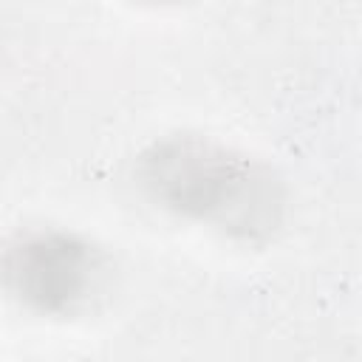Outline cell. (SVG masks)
Instances as JSON below:
<instances>
[{"instance_id": "1", "label": "cell", "mask_w": 362, "mask_h": 362, "mask_svg": "<svg viewBox=\"0 0 362 362\" xmlns=\"http://www.w3.org/2000/svg\"><path fill=\"white\" fill-rule=\"evenodd\" d=\"M136 175L164 209L243 240H263L283 221L286 189L280 175L206 136L184 133L153 141L139 156Z\"/></svg>"}, {"instance_id": "2", "label": "cell", "mask_w": 362, "mask_h": 362, "mask_svg": "<svg viewBox=\"0 0 362 362\" xmlns=\"http://www.w3.org/2000/svg\"><path fill=\"white\" fill-rule=\"evenodd\" d=\"M107 272L99 246L62 229H25L0 246V286L40 314H79L105 291Z\"/></svg>"}]
</instances>
